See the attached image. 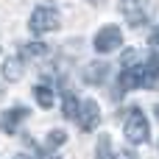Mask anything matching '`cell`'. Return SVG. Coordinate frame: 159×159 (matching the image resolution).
Listing matches in <instances>:
<instances>
[{
	"mask_svg": "<svg viewBox=\"0 0 159 159\" xmlns=\"http://www.w3.org/2000/svg\"><path fill=\"white\" fill-rule=\"evenodd\" d=\"M106 75H109V64L106 61H89L84 67V81L92 84V87H101L106 81Z\"/></svg>",
	"mask_w": 159,
	"mask_h": 159,
	"instance_id": "cell-9",
	"label": "cell"
},
{
	"mask_svg": "<svg viewBox=\"0 0 159 159\" xmlns=\"http://www.w3.org/2000/svg\"><path fill=\"white\" fill-rule=\"evenodd\" d=\"M34 98H36V103H39L42 109H50V106H53V89H50L48 84L34 87Z\"/></svg>",
	"mask_w": 159,
	"mask_h": 159,
	"instance_id": "cell-13",
	"label": "cell"
},
{
	"mask_svg": "<svg viewBox=\"0 0 159 159\" xmlns=\"http://www.w3.org/2000/svg\"><path fill=\"white\" fill-rule=\"evenodd\" d=\"M48 56V45L45 42H28L22 45V59H45Z\"/></svg>",
	"mask_w": 159,
	"mask_h": 159,
	"instance_id": "cell-12",
	"label": "cell"
},
{
	"mask_svg": "<svg viewBox=\"0 0 159 159\" xmlns=\"http://www.w3.org/2000/svg\"><path fill=\"white\" fill-rule=\"evenodd\" d=\"M95 159H117V157H115V148H112V140H109V134H101V137H98Z\"/></svg>",
	"mask_w": 159,
	"mask_h": 159,
	"instance_id": "cell-11",
	"label": "cell"
},
{
	"mask_svg": "<svg viewBox=\"0 0 159 159\" xmlns=\"http://www.w3.org/2000/svg\"><path fill=\"white\" fill-rule=\"evenodd\" d=\"M89 3H95V0H89Z\"/></svg>",
	"mask_w": 159,
	"mask_h": 159,
	"instance_id": "cell-18",
	"label": "cell"
},
{
	"mask_svg": "<svg viewBox=\"0 0 159 159\" xmlns=\"http://www.w3.org/2000/svg\"><path fill=\"white\" fill-rule=\"evenodd\" d=\"M59 28V11L53 6H36L28 17V31L34 36H42V34H50Z\"/></svg>",
	"mask_w": 159,
	"mask_h": 159,
	"instance_id": "cell-2",
	"label": "cell"
},
{
	"mask_svg": "<svg viewBox=\"0 0 159 159\" xmlns=\"http://www.w3.org/2000/svg\"><path fill=\"white\" fill-rule=\"evenodd\" d=\"M78 109H81L78 98H75L73 92H64V106H61L64 117H67V120H75V117H78Z\"/></svg>",
	"mask_w": 159,
	"mask_h": 159,
	"instance_id": "cell-14",
	"label": "cell"
},
{
	"mask_svg": "<svg viewBox=\"0 0 159 159\" xmlns=\"http://www.w3.org/2000/svg\"><path fill=\"white\" fill-rule=\"evenodd\" d=\"M143 89H159V53H148V56H145Z\"/></svg>",
	"mask_w": 159,
	"mask_h": 159,
	"instance_id": "cell-6",
	"label": "cell"
},
{
	"mask_svg": "<svg viewBox=\"0 0 159 159\" xmlns=\"http://www.w3.org/2000/svg\"><path fill=\"white\" fill-rule=\"evenodd\" d=\"M148 45H151V48H157V50H159V25L154 28V31H151V36H148Z\"/></svg>",
	"mask_w": 159,
	"mask_h": 159,
	"instance_id": "cell-16",
	"label": "cell"
},
{
	"mask_svg": "<svg viewBox=\"0 0 159 159\" xmlns=\"http://www.w3.org/2000/svg\"><path fill=\"white\" fill-rule=\"evenodd\" d=\"M28 115H31V112H28L25 106H14V109H8V112H3V115H0V129H3L6 134H14V131H17V126H20Z\"/></svg>",
	"mask_w": 159,
	"mask_h": 159,
	"instance_id": "cell-8",
	"label": "cell"
},
{
	"mask_svg": "<svg viewBox=\"0 0 159 159\" xmlns=\"http://www.w3.org/2000/svg\"><path fill=\"white\" fill-rule=\"evenodd\" d=\"M95 50L98 53H112V50H117L120 45H123V34H120V28L117 25H103L98 34H95Z\"/></svg>",
	"mask_w": 159,
	"mask_h": 159,
	"instance_id": "cell-5",
	"label": "cell"
},
{
	"mask_svg": "<svg viewBox=\"0 0 159 159\" xmlns=\"http://www.w3.org/2000/svg\"><path fill=\"white\" fill-rule=\"evenodd\" d=\"M3 78L6 81H20L22 78V59H6L3 61Z\"/></svg>",
	"mask_w": 159,
	"mask_h": 159,
	"instance_id": "cell-10",
	"label": "cell"
},
{
	"mask_svg": "<svg viewBox=\"0 0 159 159\" xmlns=\"http://www.w3.org/2000/svg\"><path fill=\"white\" fill-rule=\"evenodd\" d=\"M14 159H31V157H25V154H17V157H14Z\"/></svg>",
	"mask_w": 159,
	"mask_h": 159,
	"instance_id": "cell-17",
	"label": "cell"
},
{
	"mask_svg": "<svg viewBox=\"0 0 159 159\" xmlns=\"http://www.w3.org/2000/svg\"><path fill=\"white\" fill-rule=\"evenodd\" d=\"M78 129L84 131V134H89V131H95L98 126H101V106H98V101H92V98H87V101H81V109H78Z\"/></svg>",
	"mask_w": 159,
	"mask_h": 159,
	"instance_id": "cell-4",
	"label": "cell"
},
{
	"mask_svg": "<svg viewBox=\"0 0 159 159\" xmlns=\"http://www.w3.org/2000/svg\"><path fill=\"white\" fill-rule=\"evenodd\" d=\"M143 67H145V61L143 64H131V67H123V73H120V92H129V89H137V87H143Z\"/></svg>",
	"mask_w": 159,
	"mask_h": 159,
	"instance_id": "cell-7",
	"label": "cell"
},
{
	"mask_svg": "<svg viewBox=\"0 0 159 159\" xmlns=\"http://www.w3.org/2000/svg\"><path fill=\"white\" fill-rule=\"evenodd\" d=\"M123 134H126V140H129L131 145H143V143H148V137H151V126H148V117H145V112H143L140 106H131V109L126 112Z\"/></svg>",
	"mask_w": 159,
	"mask_h": 159,
	"instance_id": "cell-1",
	"label": "cell"
},
{
	"mask_svg": "<svg viewBox=\"0 0 159 159\" xmlns=\"http://www.w3.org/2000/svg\"><path fill=\"white\" fill-rule=\"evenodd\" d=\"M45 143H48V148H50V151H56L59 145H64V143H67V131H61V129H53V131L48 134V140H45Z\"/></svg>",
	"mask_w": 159,
	"mask_h": 159,
	"instance_id": "cell-15",
	"label": "cell"
},
{
	"mask_svg": "<svg viewBox=\"0 0 159 159\" xmlns=\"http://www.w3.org/2000/svg\"><path fill=\"white\" fill-rule=\"evenodd\" d=\"M148 11H151L148 0H120V14L126 17V22L131 28L145 25L148 22Z\"/></svg>",
	"mask_w": 159,
	"mask_h": 159,
	"instance_id": "cell-3",
	"label": "cell"
}]
</instances>
